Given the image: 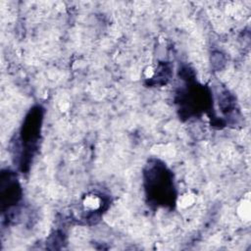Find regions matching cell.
Returning <instances> with one entry per match:
<instances>
[{
  "instance_id": "cell-4",
  "label": "cell",
  "mask_w": 251,
  "mask_h": 251,
  "mask_svg": "<svg viewBox=\"0 0 251 251\" xmlns=\"http://www.w3.org/2000/svg\"><path fill=\"white\" fill-rule=\"evenodd\" d=\"M192 87L185 86L184 88L181 89V91L178 93L179 94V100L178 103L180 105V110L184 108L188 112L189 115L194 113L195 115L203 111L204 109L210 102L208 99L210 98V93H207L203 85H197L193 84L191 85Z\"/></svg>"
},
{
  "instance_id": "cell-5",
  "label": "cell",
  "mask_w": 251,
  "mask_h": 251,
  "mask_svg": "<svg viewBox=\"0 0 251 251\" xmlns=\"http://www.w3.org/2000/svg\"><path fill=\"white\" fill-rule=\"evenodd\" d=\"M107 205V196L99 191H92L86 194L82 200V208L86 213V219L92 220L97 219L100 216V212L104 210Z\"/></svg>"
},
{
  "instance_id": "cell-2",
  "label": "cell",
  "mask_w": 251,
  "mask_h": 251,
  "mask_svg": "<svg viewBox=\"0 0 251 251\" xmlns=\"http://www.w3.org/2000/svg\"><path fill=\"white\" fill-rule=\"evenodd\" d=\"M44 109L37 105L32 107L24 119L19 136L16 138L15 150L19 157V167L24 172L30 164L38 146L43 122Z\"/></svg>"
},
{
  "instance_id": "cell-1",
  "label": "cell",
  "mask_w": 251,
  "mask_h": 251,
  "mask_svg": "<svg viewBox=\"0 0 251 251\" xmlns=\"http://www.w3.org/2000/svg\"><path fill=\"white\" fill-rule=\"evenodd\" d=\"M144 189L149 202L157 207L175 204L176 186L172 172L159 160H149L143 173Z\"/></svg>"
},
{
  "instance_id": "cell-3",
  "label": "cell",
  "mask_w": 251,
  "mask_h": 251,
  "mask_svg": "<svg viewBox=\"0 0 251 251\" xmlns=\"http://www.w3.org/2000/svg\"><path fill=\"white\" fill-rule=\"evenodd\" d=\"M22 195L23 190L15 172L8 169L2 171L0 176V203L2 214L7 220L16 217Z\"/></svg>"
}]
</instances>
